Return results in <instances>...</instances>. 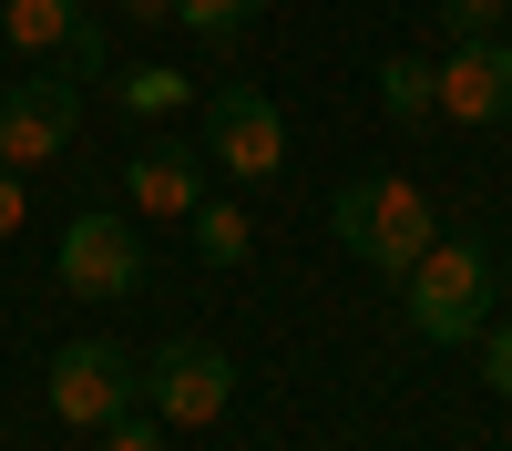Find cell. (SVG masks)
Instances as JSON below:
<instances>
[{"instance_id": "19", "label": "cell", "mask_w": 512, "mask_h": 451, "mask_svg": "<svg viewBox=\"0 0 512 451\" xmlns=\"http://www.w3.org/2000/svg\"><path fill=\"white\" fill-rule=\"evenodd\" d=\"M21 205H31V195H21V164H0V236L21 226Z\"/></svg>"}, {"instance_id": "11", "label": "cell", "mask_w": 512, "mask_h": 451, "mask_svg": "<svg viewBox=\"0 0 512 451\" xmlns=\"http://www.w3.org/2000/svg\"><path fill=\"white\" fill-rule=\"evenodd\" d=\"M82 21V0H0V41H21V52H62Z\"/></svg>"}, {"instance_id": "15", "label": "cell", "mask_w": 512, "mask_h": 451, "mask_svg": "<svg viewBox=\"0 0 512 451\" xmlns=\"http://www.w3.org/2000/svg\"><path fill=\"white\" fill-rule=\"evenodd\" d=\"M62 72H72V82H103V72H113V31H103V21H72Z\"/></svg>"}, {"instance_id": "20", "label": "cell", "mask_w": 512, "mask_h": 451, "mask_svg": "<svg viewBox=\"0 0 512 451\" xmlns=\"http://www.w3.org/2000/svg\"><path fill=\"white\" fill-rule=\"evenodd\" d=\"M123 21H175V0H113Z\"/></svg>"}, {"instance_id": "2", "label": "cell", "mask_w": 512, "mask_h": 451, "mask_svg": "<svg viewBox=\"0 0 512 451\" xmlns=\"http://www.w3.org/2000/svg\"><path fill=\"white\" fill-rule=\"evenodd\" d=\"M410 328L431 349H472L482 328H492V257H482V246L431 236V257L410 267Z\"/></svg>"}, {"instance_id": "9", "label": "cell", "mask_w": 512, "mask_h": 451, "mask_svg": "<svg viewBox=\"0 0 512 451\" xmlns=\"http://www.w3.org/2000/svg\"><path fill=\"white\" fill-rule=\"evenodd\" d=\"M123 205H134L144 226H175V216H195V205H205V185H195V154H185V144L134 154V164H123Z\"/></svg>"}, {"instance_id": "6", "label": "cell", "mask_w": 512, "mask_h": 451, "mask_svg": "<svg viewBox=\"0 0 512 451\" xmlns=\"http://www.w3.org/2000/svg\"><path fill=\"white\" fill-rule=\"evenodd\" d=\"M205 154H216L236 185H267L287 164V113L256 93V82H216V93H205Z\"/></svg>"}, {"instance_id": "7", "label": "cell", "mask_w": 512, "mask_h": 451, "mask_svg": "<svg viewBox=\"0 0 512 451\" xmlns=\"http://www.w3.org/2000/svg\"><path fill=\"white\" fill-rule=\"evenodd\" d=\"M72 134H82V82L72 72H31V82H11L0 93V164H52V154H72Z\"/></svg>"}, {"instance_id": "17", "label": "cell", "mask_w": 512, "mask_h": 451, "mask_svg": "<svg viewBox=\"0 0 512 451\" xmlns=\"http://www.w3.org/2000/svg\"><path fill=\"white\" fill-rule=\"evenodd\" d=\"M472 349H482V380H492V390L512 400V318H502V328H482Z\"/></svg>"}, {"instance_id": "12", "label": "cell", "mask_w": 512, "mask_h": 451, "mask_svg": "<svg viewBox=\"0 0 512 451\" xmlns=\"http://www.w3.org/2000/svg\"><path fill=\"white\" fill-rule=\"evenodd\" d=\"M256 11H267V0H175V31H195L205 52H236L256 31Z\"/></svg>"}, {"instance_id": "5", "label": "cell", "mask_w": 512, "mask_h": 451, "mask_svg": "<svg viewBox=\"0 0 512 451\" xmlns=\"http://www.w3.org/2000/svg\"><path fill=\"white\" fill-rule=\"evenodd\" d=\"M62 287L72 298H93V308H113V298H134L144 287V236H134V216H113V205H82V216L62 226Z\"/></svg>"}, {"instance_id": "10", "label": "cell", "mask_w": 512, "mask_h": 451, "mask_svg": "<svg viewBox=\"0 0 512 451\" xmlns=\"http://www.w3.org/2000/svg\"><path fill=\"white\" fill-rule=\"evenodd\" d=\"M379 113H390V123H410V134H420V123H441V62L390 52V62H379Z\"/></svg>"}, {"instance_id": "18", "label": "cell", "mask_w": 512, "mask_h": 451, "mask_svg": "<svg viewBox=\"0 0 512 451\" xmlns=\"http://www.w3.org/2000/svg\"><path fill=\"white\" fill-rule=\"evenodd\" d=\"M103 451H164V421H144V410H123V421L103 431Z\"/></svg>"}, {"instance_id": "3", "label": "cell", "mask_w": 512, "mask_h": 451, "mask_svg": "<svg viewBox=\"0 0 512 451\" xmlns=\"http://www.w3.org/2000/svg\"><path fill=\"white\" fill-rule=\"evenodd\" d=\"M41 400H52L62 431H113L123 410L144 400V359L123 349V339H72V349H52V380H41Z\"/></svg>"}, {"instance_id": "8", "label": "cell", "mask_w": 512, "mask_h": 451, "mask_svg": "<svg viewBox=\"0 0 512 451\" xmlns=\"http://www.w3.org/2000/svg\"><path fill=\"white\" fill-rule=\"evenodd\" d=\"M441 113H451V123H512V41H502V31L451 41V62H441Z\"/></svg>"}, {"instance_id": "14", "label": "cell", "mask_w": 512, "mask_h": 451, "mask_svg": "<svg viewBox=\"0 0 512 451\" xmlns=\"http://www.w3.org/2000/svg\"><path fill=\"white\" fill-rule=\"evenodd\" d=\"M195 257L205 267H246V205H195Z\"/></svg>"}, {"instance_id": "21", "label": "cell", "mask_w": 512, "mask_h": 451, "mask_svg": "<svg viewBox=\"0 0 512 451\" xmlns=\"http://www.w3.org/2000/svg\"><path fill=\"white\" fill-rule=\"evenodd\" d=\"M502 287H512V257H502Z\"/></svg>"}, {"instance_id": "1", "label": "cell", "mask_w": 512, "mask_h": 451, "mask_svg": "<svg viewBox=\"0 0 512 451\" xmlns=\"http://www.w3.org/2000/svg\"><path fill=\"white\" fill-rule=\"evenodd\" d=\"M328 226H338L349 257L390 267V277H410L420 257H431V236H441L431 195H420L410 175H349V185H338V205H328Z\"/></svg>"}, {"instance_id": "4", "label": "cell", "mask_w": 512, "mask_h": 451, "mask_svg": "<svg viewBox=\"0 0 512 451\" xmlns=\"http://www.w3.org/2000/svg\"><path fill=\"white\" fill-rule=\"evenodd\" d=\"M144 400H154L164 431H205V421H226V400H236V359L216 339H164L144 359Z\"/></svg>"}, {"instance_id": "13", "label": "cell", "mask_w": 512, "mask_h": 451, "mask_svg": "<svg viewBox=\"0 0 512 451\" xmlns=\"http://www.w3.org/2000/svg\"><path fill=\"white\" fill-rule=\"evenodd\" d=\"M113 93H123V113H134V123H164V113H185V103H195V82H185L175 62H144V72H123Z\"/></svg>"}, {"instance_id": "16", "label": "cell", "mask_w": 512, "mask_h": 451, "mask_svg": "<svg viewBox=\"0 0 512 451\" xmlns=\"http://www.w3.org/2000/svg\"><path fill=\"white\" fill-rule=\"evenodd\" d=\"M441 21H451V41H482L492 21H512V0H441Z\"/></svg>"}]
</instances>
